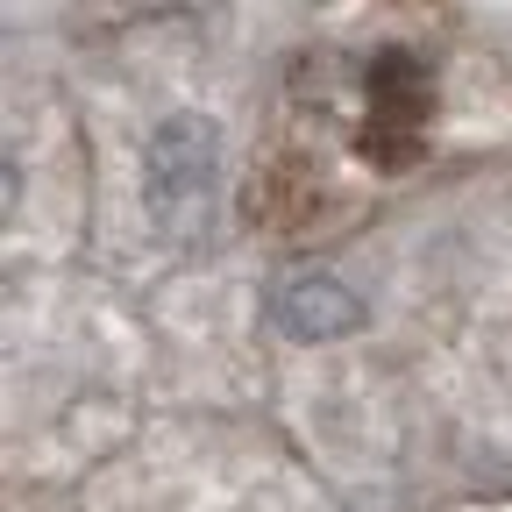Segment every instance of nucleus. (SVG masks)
<instances>
[{"instance_id": "f257e3e1", "label": "nucleus", "mask_w": 512, "mask_h": 512, "mask_svg": "<svg viewBox=\"0 0 512 512\" xmlns=\"http://www.w3.org/2000/svg\"><path fill=\"white\" fill-rule=\"evenodd\" d=\"M143 200L171 242H200L221 200V128L207 114H171L143 157Z\"/></svg>"}, {"instance_id": "7ed1b4c3", "label": "nucleus", "mask_w": 512, "mask_h": 512, "mask_svg": "<svg viewBox=\"0 0 512 512\" xmlns=\"http://www.w3.org/2000/svg\"><path fill=\"white\" fill-rule=\"evenodd\" d=\"M271 328L285 342H342L363 328V299L335 271H292L271 285Z\"/></svg>"}, {"instance_id": "f03ea898", "label": "nucleus", "mask_w": 512, "mask_h": 512, "mask_svg": "<svg viewBox=\"0 0 512 512\" xmlns=\"http://www.w3.org/2000/svg\"><path fill=\"white\" fill-rule=\"evenodd\" d=\"M363 93H370V121H363V157L399 171L420 157V128H427V107H434V86L420 72V57L406 50H377V64L363 72Z\"/></svg>"}]
</instances>
